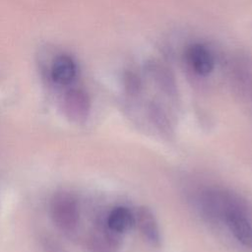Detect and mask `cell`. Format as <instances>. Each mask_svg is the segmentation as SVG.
<instances>
[{
  "instance_id": "obj_12",
  "label": "cell",
  "mask_w": 252,
  "mask_h": 252,
  "mask_svg": "<svg viewBox=\"0 0 252 252\" xmlns=\"http://www.w3.org/2000/svg\"><path fill=\"white\" fill-rule=\"evenodd\" d=\"M124 85L127 93L131 95H135L139 94L141 90V81L139 77H137L134 73L128 72L124 77Z\"/></svg>"
},
{
  "instance_id": "obj_1",
  "label": "cell",
  "mask_w": 252,
  "mask_h": 252,
  "mask_svg": "<svg viewBox=\"0 0 252 252\" xmlns=\"http://www.w3.org/2000/svg\"><path fill=\"white\" fill-rule=\"evenodd\" d=\"M50 213L57 227L65 232L73 231L80 219L77 198L67 191L55 193L50 202Z\"/></svg>"
},
{
  "instance_id": "obj_8",
  "label": "cell",
  "mask_w": 252,
  "mask_h": 252,
  "mask_svg": "<svg viewBox=\"0 0 252 252\" xmlns=\"http://www.w3.org/2000/svg\"><path fill=\"white\" fill-rule=\"evenodd\" d=\"M119 246V233L111 230L106 223L96 228L89 239L92 252H116Z\"/></svg>"
},
{
  "instance_id": "obj_9",
  "label": "cell",
  "mask_w": 252,
  "mask_h": 252,
  "mask_svg": "<svg viewBox=\"0 0 252 252\" xmlns=\"http://www.w3.org/2000/svg\"><path fill=\"white\" fill-rule=\"evenodd\" d=\"M105 223L111 230L121 234L135 225L134 213L123 206L115 207L107 216Z\"/></svg>"
},
{
  "instance_id": "obj_2",
  "label": "cell",
  "mask_w": 252,
  "mask_h": 252,
  "mask_svg": "<svg viewBox=\"0 0 252 252\" xmlns=\"http://www.w3.org/2000/svg\"><path fill=\"white\" fill-rule=\"evenodd\" d=\"M200 206L203 212L213 220H223L233 211L244 209L233 194L220 189H209L200 196Z\"/></svg>"
},
{
  "instance_id": "obj_6",
  "label": "cell",
  "mask_w": 252,
  "mask_h": 252,
  "mask_svg": "<svg viewBox=\"0 0 252 252\" xmlns=\"http://www.w3.org/2000/svg\"><path fill=\"white\" fill-rule=\"evenodd\" d=\"M134 217L135 225H137L145 239L153 245H158L160 242V233L153 212L149 208L142 206L134 213Z\"/></svg>"
},
{
  "instance_id": "obj_10",
  "label": "cell",
  "mask_w": 252,
  "mask_h": 252,
  "mask_svg": "<svg viewBox=\"0 0 252 252\" xmlns=\"http://www.w3.org/2000/svg\"><path fill=\"white\" fill-rule=\"evenodd\" d=\"M148 70L157 84L168 94H174L176 92V85L174 78L170 71L159 63H150Z\"/></svg>"
},
{
  "instance_id": "obj_7",
  "label": "cell",
  "mask_w": 252,
  "mask_h": 252,
  "mask_svg": "<svg viewBox=\"0 0 252 252\" xmlns=\"http://www.w3.org/2000/svg\"><path fill=\"white\" fill-rule=\"evenodd\" d=\"M77 75V65L73 58L66 54L57 56L51 65L50 77L54 83L60 86L71 84Z\"/></svg>"
},
{
  "instance_id": "obj_5",
  "label": "cell",
  "mask_w": 252,
  "mask_h": 252,
  "mask_svg": "<svg viewBox=\"0 0 252 252\" xmlns=\"http://www.w3.org/2000/svg\"><path fill=\"white\" fill-rule=\"evenodd\" d=\"M224 222L238 242L247 248H252V223L244 209L231 212Z\"/></svg>"
},
{
  "instance_id": "obj_3",
  "label": "cell",
  "mask_w": 252,
  "mask_h": 252,
  "mask_svg": "<svg viewBox=\"0 0 252 252\" xmlns=\"http://www.w3.org/2000/svg\"><path fill=\"white\" fill-rule=\"evenodd\" d=\"M185 60L197 75L207 76L215 68V57L212 51L202 43H192L185 50Z\"/></svg>"
},
{
  "instance_id": "obj_4",
  "label": "cell",
  "mask_w": 252,
  "mask_h": 252,
  "mask_svg": "<svg viewBox=\"0 0 252 252\" xmlns=\"http://www.w3.org/2000/svg\"><path fill=\"white\" fill-rule=\"evenodd\" d=\"M64 109L74 121L86 120L89 115L91 103L88 94L81 89H70L64 95Z\"/></svg>"
},
{
  "instance_id": "obj_11",
  "label": "cell",
  "mask_w": 252,
  "mask_h": 252,
  "mask_svg": "<svg viewBox=\"0 0 252 252\" xmlns=\"http://www.w3.org/2000/svg\"><path fill=\"white\" fill-rule=\"evenodd\" d=\"M149 112H150V116L152 118L153 123H155V125L159 129V131H162L163 133L170 132L171 128H170L169 121L165 113L163 112L162 108L159 107V105L156 103H152L150 105Z\"/></svg>"
}]
</instances>
